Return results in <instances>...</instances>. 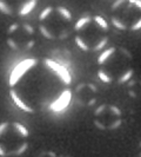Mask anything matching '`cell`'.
I'll list each match as a JSON object with an SVG mask.
<instances>
[{
	"label": "cell",
	"mask_w": 141,
	"mask_h": 157,
	"mask_svg": "<svg viewBox=\"0 0 141 157\" xmlns=\"http://www.w3.org/2000/svg\"><path fill=\"white\" fill-rule=\"evenodd\" d=\"M98 76L107 84H125L134 75L133 56L124 47L105 48L98 58Z\"/></svg>",
	"instance_id": "obj_2"
},
{
	"label": "cell",
	"mask_w": 141,
	"mask_h": 157,
	"mask_svg": "<svg viewBox=\"0 0 141 157\" xmlns=\"http://www.w3.org/2000/svg\"><path fill=\"white\" fill-rule=\"evenodd\" d=\"M110 21L121 31L141 30V0H119L110 6Z\"/></svg>",
	"instance_id": "obj_6"
},
{
	"label": "cell",
	"mask_w": 141,
	"mask_h": 157,
	"mask_svg": "<svg viewBox=\"0 0 141 157\" xmlns=\"http://www.w3.org/2000/svg\"><path fill=\"white\" fill-rule=\"evenodd\" d=\"M110 26L101 16H85L74 23V40L78 47L86 52L103 50L108 43Z\"/></svg>",
	"instance_id": "obj_3"
},
{
	"label": "cell",
	"mask_w": 141,
	"mask_h": 157,
	"mask_svg": "<svg viewBox=\"0 0 141 157\" xmlns=\"http://www.w3.org/2000/svg\"><path fill=\"white\" fill-rule=\"evenodd\" d=\"M70 72L52 59H25L8 78L11 99L28 113L60 111L72 97Z\"/></svg>",
	"instance_id": "obj_1"
},
{
	"label": "cell",
	"mask_w": 141,
	"mask_h": 157,
	"mask_svg": "<svg viewBox=\"0 0 141 157\" xmlns=\"http://www.w3.org/2000/svg\"><path fill=\"white\" fill-rule=\"evenodd\" d=\"M30 132L19 122L0 123V157H16L28 149Z\"/></svg>",
	"instance_id": "obj_5"
},
{
	"label": "cell",
	"mask_w": 141,
	"mask_h": 157,
	"mask_svg": "<svg viewBox=\"0 0 141 157\" xmlns=\"http://www.w3.org/2000/svg\"><path fill=\"white\" fill-rule=\"evenodd\" d=\"M121 110L112 104H102L94 112V124L100 130L112 131L121 125Z\"/></svg>",
	"instance_id": "obj_8"
},
{
	"label": "cell",
	"mask_w": 141,
	"mask_h": 157,
	"mask_svg": "<svg viewBox=\"0 0 141 157\" xmlns=\"http://www.w3.org/2000/svg\"><path fill=\"white\" fill-rule=\"evenodd\" d=\"M39 29L46 39H66L74 29L73 16L63 6H48L39 14Z\"/></svg>",
	"instance_id": "obj_4"
},
{
	"label": "cell",
	"mask_w": 141,
	"mask_h": 157,
	"mask_svg": "<svg viewBox=\"0 0 141 157\" xmlns=\"http://www.w3.org/2000/svg\"><path fill=\"white\" fill-rule=\"evenodd\" d=\"M40 157H56V156H55V154H53V152L47 151V152H44V154H40Z\"/></svg>",
	"instance_id": "obj_10"
},
{
	"label": "cell",
	"mask_w": 141,
	"mask_h": 157,
	"mask_svg": "<svg viewBox=\"0 0 141 157\" xmlns=\"http://www.w3.org/2000/svg\"><path fill=\"white\" fill-rule=\"evenodd\" d=\"M37 1H26V2H19V4H12V2H5L0 1V11L6 14H14L18 13L19 16H25L30 13L33 8L35 7Z\"/></svg>",
	"instance_id": "obj_9"
},
{
	"label": "cell",
	"mask_w": 141,
	"mask_h": 157,
	"mask_svg": "<svg viewBox=\"0 0 141 157\" xmlns=\"http://www.w3.org/2000/svg\"><path fill=\"white\" fill-rule=\"evenodd\" d=\"M6 36L8 46L13 50H30L35 43V31L26 23L11 25Z\"/></svg>",
	"instance_id": "obj_7"
}]
</instances>
